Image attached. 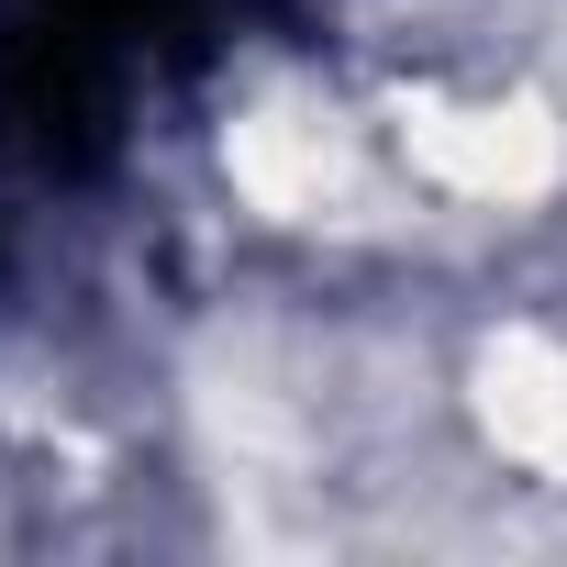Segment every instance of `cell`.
<instances>
[{"label":"cell","instance_id":"obj_1","mask_svg":"<svg viewBox=\"0 0 567 567\" xmlns=\"http://www.w3.org/2000/svg\"><path fill=\"white\" fill-rule=\"evenodd\" d=\"M401 145L445 189H467V200H534L567 167V145H556V123L534 101H467V112L456 101H423V112H401Z\"/></svg>","mask_w":567,"mask_h":567},{"label":"cell","instance_id":"obj_2","mask_svg":"<svg viewBox=\"0 0 567 567\" xmlns=\"http://www.w3.org/2000/svg\"><path fill=\"white\" fill-rule=\"evenodd\" d=\"M234 178H245V200H267L278 223L357 212V156H346L334 112H256V123H234Z\"/></svg>","mask_w":567,"mask_h":567},{"label":"cell","instance_id":"obj_3","mask_svg":"<svg viewBox=\"0 0 567 567\" xmlns=\"http://www.w3.org/2000/svg\"><path fill=\"white\" fill-rule=\"evenodd\" d=\"M478 412H489V434H501L523 467H556V478H567V346H534V334L489 346Z\"/></svg>","mask_w":567,"mask_h":567}]
</instances>
